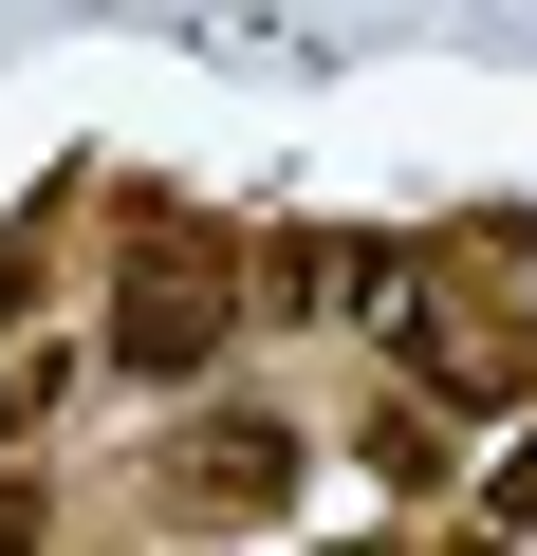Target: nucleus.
<instances>
[{
	"instance_id": "1",
	"label": "nucleus",
	"mask_w": 537,
	"mask_h": 556,
	"mask_svg": "<svg viewBox=\"0 0 537 556\" xmlns=\"http://www.w3.org/2000/svg\"><path fill=\"white\" fill-rule=\"evenodd\" d=\"M241 334H259V316H241V241H222L204 204H130V223H112L93 371H130V390H167V408H204V371H222Z\"/></svg>"
},
{
	"instance_id": "5",
	"label": "nucleus",
	"mask_w": 537,
	"mask_h": 556,
	"mask_svg": "<svg viewBox=\"0 0 537 556\" xmlns=\"http://www.w3.org/2000/svg\"><path fill=\"white\" fill-rule=\"evenodd\" d=\"M482 538H537V445L500 464V501H482Z\"/></svg>"
},
{
	"instance_id": "2",
	"label": "nucleus",
	"mask_w": 537,
	"mask_h": 556,
	"mask_svg": "<svg viewBox=\"0 0 537 556\" xmlns=\"http://www.w3.org/2000/svg\"><path fill=\"white\" fill-rule=\"evenodd\" d=\"M297 482H316V427L279 408V390H204V408H167L149 427V519H186V538H259V519H297Z\"/></svg>"
},
{
	"instance_id": "3",
	"label": "nucleus",
	"mask_w": 537,
	"mask_h": 556,
	"mask_svg": "<svg viewBox=\"0 0 537 556\" xmlns=\"http://www.w3.org/2000/svg\"><path fill=\"white\" fill-rule=\"evenodd\" d=\"M371 353H389L408 408H445V427H519V408H537V316H463L426 260H408V298L371 316Z\"/></svg>"
},
{
	"instance_id": "4",
	"label": "nucleus",
	"mask_w": 537,
	"mask_h": 556,
	"mask_svg": "<svg viewBox=\"0 0 537 556\" xmlns=\"http://www.w3.org/2000/svg\"><path fill=\"white\" fill-rule=\"evenodd\" d=\"M75 371H93V334H0V464H38V445H56Z\"/></svg>"
}]
</instances>
